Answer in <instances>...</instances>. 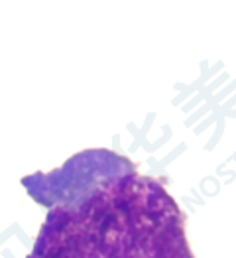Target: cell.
I'll use <instances>...</instances> for the list:
<instances>
[{
	"label": "cell",
	"mask_w": 236,
	"mask_h": 258,
	"mask_svg": "<svg viewBox=\"0 0 236 258\" xmlns=\"http://www.w3.org/2000/svg\"><path fill=\"white\" fill-rule=\"evenodd\" d=\"M22 185L47 207L26 258H195L177 201L124 156L85 150Z\"/></svg>",
	"instance_id": "cell-1"
}]
</instances>
